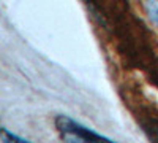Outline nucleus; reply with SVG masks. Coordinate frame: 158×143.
Instances as JSON below:
<instances>
[{
  "instance_id": "3",
  "label": "nucleus",
  "mask_w": 158,
  "mask_h": 143,
  "mask_svg": "<svg viewBox=\"0 0 158 143\" xmlns=\"http://www.w3.org/2000/svg\"><path fill=\"white\" fill-rule=\"evenodd\" d=\"M147 10H149V15H150V18L156 22V25H158V5L153 2V0H149L147 2Z\"/></svg>"
},
{
  "instance_id": "1",
  "label": "nucleus",
  "mask_w": 158,
  "mask_h": 143,
  "mask_svg": "<svg viewBox=\"0 0 158 143\" xmlns=\"http://www.w3.org/2000/svg\"><path fill=\"white\" fill-rule=\"evenodd\" d=\"M56 127H57L59 134L62 135V138H65L67 141H92V143L106 141V143H112L111 138L90 131L89 127L79 124L77 121L71 119L67 114H59L57 116L56 118Z\"/></svg>"
},
{
  "instance_id": "2",
  "label": "nucleus",
  "mask_w": 158,
  "mask_h": 143,
  "mask_svg": "<svg viewBox=\"0 0 158 143\" xmlns=\"http://www.w3.org/2000/svg\"><path fill=\"white\" fill-rule=\"evenodd\" d=\"M0 140H2L3 143H8V141H18V143H27L29 140L27 138H22V137H19V135H16V134H13V132H10L8 129H2V134H0Z\"/></svg>"
}]
</instances>
